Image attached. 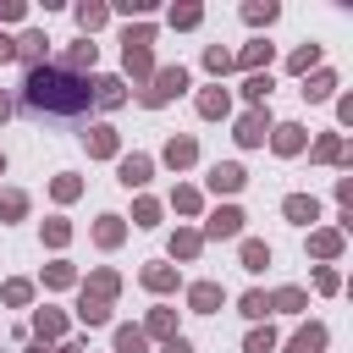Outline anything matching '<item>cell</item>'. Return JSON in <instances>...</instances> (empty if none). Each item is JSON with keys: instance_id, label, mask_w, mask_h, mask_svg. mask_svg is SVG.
<instances>
[{"instance_id": "obj_20", "label": "cell", "mask_w": 353, "mask_h": 353, "mask_svg": "<svg viewBox=\"0 0 353 353\" xmlns=\"http://www.w3.org/2000/svg\"><path fill=\"white\" fill-rule=\"evenodd\" d=\"M143 287H149V292H171V287H176V270H171V265H149V270H143Z\"/></svg>"}, {"instance_id": "obj_10", "label": "cell", "mask_w": 353, "mask_h": 353, "mask_svg": "<svg viewBox=\"0 0 353 353\" xmlns=\"http://www.w3.org/2000/svg\"><path fill=\"white\" fill-rule=\"evenodd\" d=\"M243 182H248L243 165H232V160H226V165H210V193H237Z\"/></svg>"}, {"instance_id": "obj_27", "label": "cell", "mask_w": 353, "mask_h": 353, "mask_svg": "<svg viewBox=\"0 0 353 353\" xmlns=\"http://www.w3.org/2000/svg\"><path fill=\"white\" fill-rule=\"evenodd\" d=\"M17 215H28V193L6 188V193H0V221H17Z\"/></svg>"}, {"instance_id": "obj_43", "label": "cell", "mask_w": 353, "mask_h": 353, "mask_svg": "<svg viewBox=\"0 0 353 353\" xmlns=\"http://www.w3.org/2000/svg\"><path fill=\"white\" fill-rule=\"evenodd\" d=\"M0 298H6V303H28V298H33V287H28V281H6V292H0Z\"/></svg>"}, {"instance_id": "obj_35", "label": "cell", "mask_w": 353, "mask_h": 353, "mask_svg": "<svg viewBox=\"0 0 353 353\" xmlns=\"http://www.w3.org/2000/svg\"><path fill=\"white\" fill-rule=\"evenodd\" d=\"M199 6H171V28H199Z\"/></svg>"}, {"instance_id": "obj_46", "label": "cell", "mask_w": 353, "mask_h": 353, "mask_svg": "<svg viewBox=\"0 0 353 353\" xmlns=\"http://www.w3.org/2000/svg\"><path fill=\"white\" fill-rule=\"evenodd\" d=\"M55 199H61V204L77 199V176H61V182H55Z\"/></svg>"}, {"instance_id": "obj_45", "label": "cell", "mask_w": 353, "mask_h": 353, "mask_svg": "<svg viewBox=\"0 0 353 353\" xmlns=\"http://www.w3.org/2000/svg\"><path fill=\"white\" fill-rule=\"evenodd\" d=\"M314 287H320V292H336L342 276H336V270H314Z\"/></svg>"}, {"instance_id": "obj_33", "label": "cell", "mask_w": 353, "mask_h": 353, "mask_svg": "<svg viewBox=\"0 0 353 353\" xmlns=\"http://www.w3.org/2000/svg\"><path fill=\"white\" fill-rule=\"evenodd\" d=\"M116 353H143V331L138 325H121L116 331Z\"/></svg>"}, {"instance_id": "obj_32", "label": "cell", "mask_w": 353, "mask_h": 353, "mask_svg": "<svg viewBox=\"0 0 353 353\" xmlns=\"http://www.w3.org/2000/svg\"><path fill=\"white\" fill-rule=\"evenodd\" d=\"M270 347H276V331H270V325L248 331V342H243V353H270Z\"/></svg>"}, {"instance_id": "obj_47", "label": "cell", "mask_w": 353, "mask_h": 353, "mask_svg": "<svg viewBox=\"0 0 353 353\" xmlns=\"http://www.w3.org/2000/svg\"><path fill=\"white\" fill-rule=\"evenodd\" d=\"M0 61H17V39H6V33H0Z\"/></svg>"}, {"instance_id": "obj_16", "label": "cell", "mask_w": 353, "mask_h": 353, "mask_svg": "<svg viewBox=\"0 0 353 353\" xmlns=\"http://www.w3.org/2000/svg\"><path fill=\"white\" fill-rule=\"evenodd\" d=\"M320 347H325V325H303V331L292 336L287 353H320Z\"/></svg>"}, {"instance_id": "obj_15", "label": "cell", "mask_w": 353, "mask_h": 353, "mask_svg": "<svg viewBox=\"0 0 353 353\" xmlns=\"http://www.w3.org/2000/svg\"><path fill=\"white\" fill-rule=\"evenodd\" d=\"M309 254L336 259V254H342V232H309Z\"/></svg>"}, {"instance_id": "obj_25", "label": "cell", "mask_w": 353, "mask_h": 353, "mask_svg": "<svg viewBox=\"0 0 353 353\" xmlns=\"http://www.w3.org/2000/svg\"><path fill=\"white\" fill-rule=\"evenodd\" d=\"M265 265H270V248H265L259 237H248V243H243V270H265Z\"/></svg>"}, {"instance_id": "obj_12", "label": "cell", "mask_w": 353, "mask_h": 353, "mask_svg": "<svg viewBox=\"0 0 353 353\" xmlns=\"http://www.w3.org/2000/svg\"><path fill=\"white\" fill-rule=\"evenodd\" d=\"M193 160H199V143H193V138H171V143H165V165L182 171V165H193Z\"/></svg>"}, {"instance_id": "obj_21", "label": "cell", "mask_w": 353, "mask_h": 353, "mask_svg": "<svg viewBox=\"0 0 353 353\" xmlns=\"http://www.w3.org/2000/svg\"><path fill=\"white\" fill-rule=\"evenodd\" d=\"M143 336H165V342H171V336H176V314H171V309H154L149 325H143Z\"/></svg>"}, {"instance_id": "obj_8", "label": "cell", "mask_w": 353, "mask_h": 353, "mask_svg": "<svg viewBox=\"0 0 353 353\" xmlns=\"http://www.w3.org/2000/svg\"><path fill=\"white\" fill-rule=\"evenodd\" d=\"M44 50H50V39H44L39 28H28V33L17 39V61H28V72H33L39 61H44Z\"/></svg>"}, {"instance_id": "obj_37", "label": "cell", "mask_w": 353, "mask_h": 353, "mask_svg": "<svg viewBox=\"0 0 353 353\" xmlns=\"http://www.w3.org/2000/svg\"><path fill=\"white\" fill-rule=\"evenodd\" d=\"M72 276H77V270H72L66 259H55V265L44 270V281H50V287H72Z\"/></svg>"}, {"instance_id": "obj_42", "label": "cell", "mask_w": 353, "mask_h": 353, "mask_svg": "<svg viewBox=\"0 0 353 353\" xmlns=\"http://www.w3.org/2000/svg\"><path fill=\"white\" fill-rule=\"evenodd\" d=\"M110 292H116V276H110V270H94V298L110 303Z\"/></svg>"}, {"instance_id": "obj_30", "label": "cell", "mask_w": 353, "mask_h": 353, "mask_svg": "<svg viewBox=\"0 0 353 353\" xmlns=\"http://www.w3.org/2000/svg\"><path fill=\"white\" fill-rule=\"evenodd\" d=\"M314 160H347V149H342V138H336V132H325V138L314 143Z\"/></svg>"}, {"instance_id": "obj_39", "label": "cell", "mask_w": 353, "mask_h": 353, "mask_svg": "<svg viewBox=\"0 0 353 353\" xmlns=\"http://www.w3.org/2000/svg\"><path fill=\"white\" fill-rule=\"evenodd\" d=\"M171 204H176L182 215H193V210H199V188H176V193H171Z\"/></svg>"}, {"instance_id": "obj_14", "label": "cell", "mask_w": 353, "mask_h": 353, "mask_svg": "<svg viewBox=\"0 0 353 353\" xmlns=\"http://www.w3.org/2000/svg\"><path fill=\"white\" fill-rule=\"evenodd\" d=\"M88 66H94V44L83 39V44H72V50H66V61H61V72H72V77H77V72H88Z\"/></svg>"}, {"instance_id": "obj_50", "label": "cell", "mask_w": 353, "mask_h": 353, "mask_svg": "<svg viewBox=\"0 0 353 353\" xmlns=\"http://www.w3.org/2000/svg\"><path fill=\"white\" fill-rule=\"evenodd\" d=\"M55 353H77V347H55Z\"/></svg>"}, {"instance_id": "obj_4", "label": "cell", "mask_w": 353, "mask_h": 353, "mask_svg": "<svg viewBox=\"0 0 353 353\" xmlns=\"http://www.w3.org/2000/svg\"><path fill=\"white\" fill-rule=\"evenodd\" d=\"M265 138H270V110H248V116L237 121V143H243V149H259Z\"/></svg>"}, {"instance_id": "obj_1", "label": "cell", "mask_w": 353, "mask_h": 353, "mask_svg": "<svg viewBox=\"0 0 353 353\" xmlns=\"http://www.w3.org/2000/svg\"><path fill=\"white\" fill-rule=\"evenodd\" d=\"M22 99L28 110H55V116H77L94 105V83L72 77V72H50V66H33L28 83H22Z\"/></svg>"}, {"instance_id": "obj_26", "label": "cell", "mask_w": 353, "mask_h": 353, "mask_svg": "<svg viewBox=\"0 0 353 353\" xmlns=\"http://www.w3.org/2000/svg\"><path fill=\"white\" fill-rule=\"evenodd\" d=\"M303 303H309V298H303V287H281V292L270 298V309H281V314H298Z\"/></svg>"}, {"instance_id": "obj_36", "label": "cell", "mask_w": 353, "mask_h": 353, "mask_svg": "<svg viewBox=\"0 0 353 353\" xmlns=\"http://www.w3.org/2000/svg\"><path fill=\"white\" fill-rule=\"evenodd\" d=\"M314 61H320V44H303V50H292V61H287V66H292V72H309Z\"/></svg>"}, {"instance_id": "obj_44", "label": "cell", "mask_w": 353, "mask_h": 353, "mask_svg": "<svg viewBox=\"0 0 353 353\" xmlns=\"http://www.w3.org/2000/svg\"><path fill=\"white\" fill-rule=\"evenodd\" d=\"M44 237H50V243H55V248H61V243H66V237H72V226H66V221H50V226H44Z\"/></svg>"}, {"instance_id": "obj_40", "label": "cell", "mask_w": 353, "mask_h": 353, "mask_svg": "<svg viewBox=\"0 0 353 353\" xmlns=\"http://www.w3.org/2000/svg\"><path fill=\"white\" fill-rule=\"evenodd\" d=\"M132 221H138V226H154V221H160V204H154V199H138Z\"/></svg>"}, {"instance_id": "obj_3", "label": "cell", "mask_w": 353, "mask_h": 353, "mask_svg": "<svg viewBox=\"0 0 353 353\" xmlns=\"http://www.w3.org/2000/svg\"><path fill=\"white\" fill-rule=\"evenodd\" d=\"M199 237H243V210H237V204H221V210L204 221Z\"/></svg>"}, {"instance_id": "obj_29", "label": "cell", "mask_w": 353, "mask_h": 353, "mask_svg": "<svg viewBox=\"0 0 353 353\" xmlns=\"http://www.w3.org/2000/svg\"><path fill=\"white\" fill-rule=\"evenodd\" d=\"M199 248H204V237H199V232H176V237H171V254H176V259H193Z\"/></svg>"}, {"instance_id": "obj_17", "label": "cell", "mask_w": 353, "mask_h": 353, "mask_svg": "<svg viewBox=\"0 0 353 353\" xmlns=\"http://www.w3.org/2000/svg\"><path fill=\"white\" fill-rule=\"evenodd\" d=\"M237 66H248V77H254L259 66H270V44H265V39H254V44L237 55Z\"/></svg>"}, {"instance_id": "obj_48", "label": "cell", "mask_w": 353, "mask_h": 353, "mask_svg": "<svg viewBox=\"0 0 353 353\" xmlns=\"http://www.w3.org/2000/svg\"><path fill=\"white\" fill-rule=\"evenodd\" d=\"M165 353H193V347H188L182 336H171V342H165Z\"/></svg>"}, {"instance_id": "obj_19", "label": "cell", "mask_w": 353, "mask_h": 353, "mask_svg": "<svg viewBox=\"0 0 353 353\" xmlns=\"http://www.w3.org/2000/svg\"><path fill=\"white\" fill-rule=\"evenodd\" d=\"M121 232H127V226H121V215H99V226H94L99 248H116V243H121Z\"/></svg>"}, {"instance_id": "obj_11", "label": "cell", "mask_w": 353, "mask_h": 353, "mask_svg": "<svg viewBox=\"0 0 353 353\" xmlns=\"http://www.w3.org/2000/svg\"><path fill=\"white\" fill-rule=\"evenodd\" d=\"M226 110H232V94H226V88H204V94H199V116L215 121V116H226Z\"/></svg>"}, {"instance_id": "obj_31", "label": "cell", "mask_w": 353, "mask_h": 353, "mask_svg": "<svg viewBox=\"0 0 353 353\" xmlns=\"http://www.w3.org/2000/svg\"><path fill=\"white\" fill-rule=\"evenodd\" d=\"M33 331H39V336H61V331H66V320H61L55 309H39V320H33Z\"/></svg>"}, {"instance_id": "obj_52", "label": "cell", "mask_w": 353, "mask_h": 353, "mask_svg": "<svg viewBox=\"0 0 353 353\" xmlns=\"http://www.w3.org/2000/svg\"><path fill=\"white\" fill-rule=\"evenodd\" d=\"M33 353H44V347H33Z\"/></svg>"}, {"instance_id": "obj_38", "label": "cell", "mask_w": 353, "mask_h": 353, "mask_svg": "<svg viewBox=\"0 0 353 353\" xmlns=\"http://www.w3.org/2000/svg\"><path fill=\"white\" fill-rule=\"evenodd\" d=\"M265 309H270L265 292H243V314H248V320H265Z\"/></svg>"}, {"instance_id": "obj_22", "label": "cell", "mask_w": 353, "mask_h": 353, "mask_svg": "<svg viewBox=\"0 0 353 353\" xmlns=\"http://www.w3.org/2000/svg\"><path fill=\"white\" fill-rule=\"evenodd\" d=\"M243 99H248V105H254V110H259V105H265V99H270V77H265V72H254V77H248V83H243Z\"/></svg>"}, {"instance_id": "obj_5", "label": "cell", "mask_w": 353, "mask_h": 353, "mask_svg": "<svg viewBox=\"0 0 353 353\" xmlns=\"http://www.w3.org/2000/svg\"><path fill=\"white\" fill-rule=\"evenodd\" d=\"M303 143H309V132H303L298 121H281V127H270V149H276V154H298Z\"/></svg>"}, {"instance_id": "obj_7", "label": "cell", "mask_w": 353, "mask_h": 353, "mask_svg": "<svg viewBox=\"0 0 353 353\" xmlns=\"http://www.w3.org/2000/svg\"><path fill=\"white\" fill-rule=\"evenodd\" d=\"M221 298H226V292H221V281H193V287H188V303H193L199 314H215V309H221Z\"/></svg>"}, {"instance_id": "obj_51", "label": "cell", "mask_w": 353, "mask_h": 353, "mask_svg": "<svg viewBox=\"0 0 353 353\" xmlns=\"http://www.w3.org/2000/svg\"><path fill=\"white\" fill-rule=\"evenodd\" d=\"M0 171H6V154H0Z\"/></svg>"}, {"instance_id": "obj_9", "label": "cell", "mask_w": 353, "mask_h": 353, "mask_svg": "<svg viewBox=\"0 0 353 353\" xmlns=\"http://www.w3.org/2000/svg\"><path fill=\"white\" fill-rule=\"evenodd\" d=\"M149 171H154V160H149V154H127V160L116 165V176H121L127 188H143V182H149Z\"/></svg>"}, {"instance_id": "obj_41", "label": "cell", "mask_w": 353, "mask_h": 353, "mask_svg": "<svg viewBox=\"0 0 353 353\" xmlns=\"http://www.w3.org/2000/svg\"><path fill=\"white\" fill-rule=\"evenodd\" d=\"M243 17L259 28V22H276V6H270V0H265V6H243Z\"/></svg>"}, {"instance_id": "obj_49", "label": "cell", "mask_w": 353, "mask_h": 353, "mask_svg": "<svg viewBox=\"0 0 353 353\" xmlns=\"http://www.w3.org/2000/svg\"><path fill=\"white\" fill-rule=\"evenodd\" d=\"M6 116H11V99H6V94H0V121H6Z\"/></svg>"}, {"instance_id": "obj_28", "label": "cell", "mask_w": 353, "mask_h": 353, "mask_svg": "<svg viewBox=\"0 0 353 353\" xmlns=\"http://www.w3.org/2000/svg\"><path fill=\"white\" fill-rule=\"evenodd\" d=\"M105 17H110V6H77V28H83V33L105 28Z\"/></svg>"}, {"instance_id": "obj_18", "label": "cell", "mask_w": 353, "mask_h": 353, "mask_svg": "<svg viewBox=\"0 0 353 353\" xmlns=\"http://www.w3.org/2000/svg\"><path fill=\"white\" fill-rule=\"evenodd\" d=\"M94 99H99L105 110H116V105L127 99V94H121V77H99V83H94Z\"/></svg>"}, {"instance_id": "obj_34", "label": "cell", "mask_w": 353, "mask_h": 353, "mask_svg": "<svg viewBox=\"0 0 353 353\" xmlns=\"http://www.w3.org/2000/svg\"><path fill=\"white\" fill-rule=\"evenodd\" d=\"M204 66H210L215 77H221V72H232V50H221V44H210V50H204Z\"/></svg>"}, {"instance_id": "obj_2", "label": "cell", "mask_w": 353, "mask_h": 353, "mask_svg": "<svg viewBox=\"0 0 353 353\" xmlns=\"http://www.w3.org/2000/svg\"><path fill=\"white\" fill-rule=\"evenodd\" d=\"M176 94H188V72L182 66H165V72H154V88H143V105H165Z\"/></svg>"}, {"instance_id": "obj_24", "label": "cell", "mask_w": 353, "mask_h": 353, "mask_svg": "<svg viewBox=\"0 0 353 353\" xmlns=\"http://www.w3.org/2000/svg\"><path fill=\"white\" fill-rule=\"evenodd\" d=\"M88 154L110 160V154H116V132H110V127H94V132H88Z\"/></svg>"}, {"instance_id": "obj_13", "label": "cell", "mask_w": 353, "mask_h": 353, "mask_svg": "<svg viewBox=\"0 0 353 353\" xmlns=\"http://www.w3.org/2000/svg\"><path fill=\"white\" fill-rule=\"evenodd\" d=\"M77 320L105 325V320H110V303H105V298H94V292H83V298H77Z\"/></svg>"}, {"instance_id": "obj_23", "label": "cell", "mask_w": 353, "mask_h": 353, "mask_svg": "<svg viewBox=\"0 0 353 353\" xmlns=\"http://www.w3.org/2000/svg\"><path fill=\"white\" fill-rule=\"evenodd\" d=\"M331 88H336V72H314L303 83V99H331Z\"/></svg>"}, {"instance_id": "obj_6", "label": "cell", "mask_w": 353, "mask_h": 353, "mask_svg": "<svg viewBox=\"0 0 353 353\" xmlns=\"http://www.w3.org/2000/svg\"><path fill=\"white\" fill-rule=\"evenodd\" d=\"M281 210H287V221H292V226H314V221H320L314 193H287V204H281Z\"/></svg>"}]
</instances>
